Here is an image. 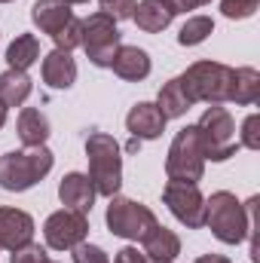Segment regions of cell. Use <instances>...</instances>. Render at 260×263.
I'll return each instance as SVG.
<instances>
[{
    "mask_svg": "<svg viewBox=\"0 0 260 263\" xmlns=\"http://www.w3.org/2000/svg\"><path fill=\"white\" fill-rule=\"evenodd\" d=\"M254 205H257V196L248 202H239L236 193L217 190V193H211V199H205V227L211 230V236L217 242L239 245L251 236Z\"/></svg>",
    "mask_w": 260,
    "mask_h": 263,
    "instance_id": "6da1fadb",
    "label": "cell"
},
{
    "mask_svg": "<svg viewBox=\"0 0 260 263\" xmlns=\"http://www.w3.org/2000/svg\"><path fill=\"white\" fill-rule=\"evenodd\" d=\"M86 159H89V181L95 187V196H117L123 187V150L117 138L107 132H89Z\"/></svg>",
    "mask_w": 260,
    "mask_h": 263,
    "instance_id": "7a4b0ae2",
    "label": "cell"
},
{
    "mask_svg": "<svg viewBox=\"0 0 260 263\" xmlns=\"http://www.w3.org/2000/svg\"><path fill=\"white\" fill-rule=\"evenodd\" d=\"M55 165V153L43 147H28V150H9L0 156V187L6 193H25L34 184H40Z\"/></svg>",
    "mask_w": 260,
    "mask_h": 263,
    "instance_id": "3957f363",
    "label": "cell"
},
{
    "mask_svg": "<svg viewBox=\"0 0 260 263\" xmlns=\"http://www.w3.org/2000/svg\"><path fill=\"white\" fill-rule=\"evenodd\" d=\"M184 95L190 98V104H224L230 101V89H233V67L220 65V62H193L181 77Z\"/></svg>",
    "mask_w": 260,
    "mask_h": 263,
    "instance_id": "277c9868",
    "label": "cell"
},
{
    "mask_svg": "<svg viewBox=\"0 0 260 263\" xmlns=\"http://www.w3.org/2000/svg\"><path fill=\"white\" fill-rule=\"evenodd\" d=\"M196 132H199V144H202V156L205 159L224 162V159L236 156V150H239L236 123H233V114L227 107H220V104L205 107V114L196 123Z\"/></svg>",
    "mask_w": 260,
    "mask_h": 263,
    "instance_id": "5b68a950",
    "label": "cell"
},
{
    "mask_svg": "<svg viewBox=\"0 0 260 263\" xmlns=\"http://www.w3.org/2000/svg\"><path fill=\"white\" fill-rule=\"evenodd\" d=\"M83 31H80V46L86 49L89 62L95 67H110L117 49L123 46V34L117 28V18L107 12H92L86 18H80Z\"/></svg>",
    "mask_w": 260,
    "mask_h": 263,
    "instance_id": "8992f818",
    "label": "cell"
},
{
    "mask_svg": "<svg viewBox=\"0 0 260 263\" xmlns=\"http://www.w3.org/2000/svg\"><path fill=\"white\" fill-rule=\"evenodd\" d=\"M205 172V156H202V144H199V132L196 126H184L175 135L169 156H165V175L169 181H184V184H199Z\"/></svg>",
    "mask_w": 260,
    "mask_h": 263,
    "instance_id": "52a82bcc",
    "label": "cell"
},
{
    "mask_svg": "<svg viewBox=\"0 0 260 263\" xmlns=\"http://www.w3.org/2000/svg\"><path fill=\"white\" fill-rule=\"evenodd\" d=\"M107 230L120 239H132V242H141L159 220L156 214L144 205V202H135V199H126V196H110V205H107Z\"/></svg>",
    "mask_w": 260,
    "mask_h": 263,
    "instance_id": "ba28073f",
    "label": "cell"
},
{
    "mask_svg": "<svg viewBox=\"0 0 260 263\" xmlns=\"http://www.w3.org/2000/svg\"><path fill=\"white\" fill-rule=\"evenodd\" d=\"M86 236H89V214H80L70 208L49 214L43 223V239L52 251H70L80 242H86Z\"/></svg>",
    "mask_w": 260,
    "mask_h": 263,
    "instance_id": "9c48e42d",
    "label": "cell"
},
{
    "mask_svg": "<svg viewBox=\"0 0 260 263\" xmlns=\"http://www.w3.org/2000/svg\"><path fill=\"white\" fill-rule=\"evenodd\" d=\"M162 202L169 205V211H172L187 230L205 227V196H202L199 184L169 181L165 190H162Z\"/></svg>",
    "mask_w": 260,
    "mask_h": 263,
    "instance_id": "30bf717a",
    "label": "cell"
},
{
    "mask_svg": "<svg viewBox=\"0 0 260 263\" xmlns=\"http://www.w3.org/2000/svg\"><path fill=\"white\" fill-rule=\"evenodd\" d=\"M34 239V217L22 208L0 205V251H18Z\"/></svg>",
    "mask_w": 260,
    "mask_h": 263,
    "instance_id": "8fae6325",
    "label": "cell"
},
{
    "mask_svg": "<svg viewBox=\"0 0 260 263\" xmlns=\"http://www.w3.org/2000/svg\"><path fill=\"white\" fill-rule=\"evenodd\" d=\"M165 123L169 120L162 117V110L156 104H150V101H138L129 114H126V129L138 141H156V138H162Z\"/></svg>",
    "mask_w": 260,
    "mask_h": 263,
    "instance_id": "7c38bea8",
    "label": "cell"
},
{
    "mask_svg": "<svg viewBox=\"0 0 260 263\" xmlns=\"http://www.w3.org/2000/svg\"><path fill=\"white\" fill-rule=\"evenodd\" d=\"M59 199L62 205L70 211H80V214H89L92 205H95V187L89 181V175L83 172H67L59 184Z\"/></svg>",
    "mask_w": 260,
    "mask_h": 263,
    "instance_id": "4fadbf2b",
    "label": "cell"
},
{
    "mask_svg": "<svg viewBox=\"0 0 260 263\" xmlns=\"http://www.w3.org/2000/svg\"><path fill=\"white\" fill-rule=\"evenodd\" d=\"M40 73H43V83L49 89H70L77 83V62L65 49H52V52L43 55Z\"/></svg>",
    "mask_w": 260,
    "mask_h": 263,
    "instance_id": "5bb4252c",
    "label": "cell"
},
{
    "mask_svg": "<svg viewBox=\"0 0 260 263\" xmlns=\"http://www.w3.org/2000/svg\"><path fill=\"white\" fill-rule=\"evenodd\" d=\"M70 18H73V9L65 0H37L31 6V22L40 28V34H49V37H55Z\"/></svg>",
    "mask_w": 260,
    "mask_h": 263,
    "instance_id": "9a60e30c",
    "label": "cell"
},
{
    "mask_svg": "<svg viewBox=\"0 0 260 263\" xmlns=\"http://www.w3.org/2000/svg\"><path fill=\"white\" fill-rule=\"evenodd\" d=\"M110 70L120 77V80H129V83H141L147 73H150V55L141 49V46H120Z\"/></svg>",
    "mask_w": 260,
    "mask_h": 263,
    "instance_id": "2e32d148",
    "label": "cell"
},
{
    "mask_svg": "<svg viewBox=\"0 0 260 263\" xmlns=\"http://www.w3.org/2000/svg\"><path fill=\"white\" fill-rule=\"evenodd\" d=\"M141 242H144V254L153 257V260L175 263V257L181 254V239H178V233H172V230L162 227V223H156Z\"/></svg>",
    "mask_w": 260,
    "mask_h": 263,
    "instance_id": "e0dca14e",
    "label": "cell"
},
{
    "mask_svg": "<svg viewBox=\"0 0 260 263\" xmlns=\"http://www.w3.org/2000/svg\"><path fill=\"white\" fill-rule=\"evenodd\" d=\"M172 12H169V6L162 3V0H141V3H135V12H132V22L141 28V31H147V34H159V31H165L169 25H172Z\"/></svg>",
    "mask_w": 260,
    "mask_h": 263,
    "instance_id": "ac0fdd59",
    "label": "cell"
},
{
    "mask_svg": "<svg viewBox=\"0 0 260 263\" xmlns=\"http://www.w3.org/2000/svg\"><path fill=\"white\" fill-rule=\"evenodd\" d=\"M15 132L22 138L25 147H43L49 141V120L46 114H40L37 107H25L18 114V123H15Z\"/></svg>",
    "mask_w": 260,
    "mask_h": 263,
    "instance_id": "d6986e66",
    "label": "cell"
},
{
    "mask_svg": "<svg viewBox=\"0 0 260 263\" xmlns=\"http://www.w3.org/2000/svg\"><path fill=\"white\" fill-rule=\"evenodd\" d=\"M31 92H34V83H31L28 70H12V67H6V70L0 73V101H3L6 107H22Z\"/></svg>",
    "mask_w": 260,
    "mask_h": 263,
    "instance_id": "ffe728a7",
    "label": "cell"
},
{
    "mask_svg": "<svg viewBox=\"0 0 260 263\" xmlns=\"http://www.w3.org/2000/svg\"><path fill=\"white\" fill-rule=\"evenodd\" d=\"M260 98V73L254 67H233V89L230 101L233 104H254Z\"/></svg>",
    "mask_w": 260,
    "mask_h": 263,
    "instance_id": "44dd1931",
    "label": "cell"
},
{
    "mask_svg": "<svg viewBox=\"0 0 260 263\" xmlns=\"http://www.w3.org/2000/svg\"><path fill=\"white\" fill-rule=\"evenodd\" d=\"M156 107L162 110V117L165 120H178V117H184L193 104H190V98L184 95V86H181V80L175 77V80H169L162 89H159V98H156Z\"/></svg>",
    "mask_w": 260,
    "mask_h": 263,
    "instance_id": "7402d4cb",
    "label": "cell"
},
{
    "mask_svg": "<svg viewBox=\"0 0 260 263\" xmlns=\"http://www.w3.org/2000/svg\"><path fill=\"white\" fill-rule=\"evenodd\" d=\"M37 62H40V43H37V37L34 34H18L9 43V49H6V65L12 67V70H28Z\"/></svg>",
    "mask_w": 260,
    "mask_h": 263,
    "instance_id": "603a6c76",
    "label": "cell"
},
{
    "mask_svg": "<svg viewBox=\"0 0 260 263\" xmlns=\"http://www.w3.org/2000/svg\"><path fill=\"white\" fill-rule=\"evenodd\" d=\"M211 31H214V18H208V15H190L184 22V28L178 31V43L181 46H199V43L208 40Z\"/></svg>",
    "mask_w": 260,
    "mask_h": 263,
    "instance_id": "cb8c5ba5",
    "label": "cell"
},
{
    "mask_svg": "<svg viewBox=\"0 0 260 263\" xmlns=\"http://www.w3.org/2000/svg\"><path fill=\"white\" fill-rule=\"evenodd\" d=\"M80 31H83V25H80V18L73 15L65 28H62V31L52 37V40H55V49H65V52L77 49V46H80Z\"/></svg>",
    "mask_w": 260,
    "mask_h": 263,
    "instance_id": "d4e9b609",
    "label": "cell"
},
{
    "mask_svg": "<svg viewBox=\"0 0 260 263\" xmlns=\"http://www.w3.org/2000/svg\"><path fill=\"white\" fill-rule=\"evenodd\" d=\"M260 0H220V12L227 18H251L257 12Z\"/></svg>",
    "mask_w": 260,
    "mask_h": 263,
    "instance_id": "484cf974",
    "label": "cell"
},
{
    "mask_svg": "<svg viewBox=\"0 0 260 263\" xmlns=\"http://www.w3.org/2000/svg\"><path fill=\"white\" fill-rule=\"evenodd\" d=\"M239 147L260 150V117H257V114H248V117H245V123H242V138H239Z\"/></svg>",
    "mask_w": 260,
    "mask_h": 263,
    "instance_id": "4316f807",
    "label": "cell"
},
{
    "mask_svg": "<svg viewBox=\"0 0 260 263\" xmlns=\"http://www.w3.org/2000/svg\"><path fill=\"white\" fill-rule=\"evenodd\" d=\"M9 263H59L52 260L49 254H46V248H40V245H25V248H18V251H12V260Z\"/></svg>",
    "mask_w": 260,
    "mask_h": 263,
    "instance_id": "83f0119b",
    "label": "cell"
},
{
    "mask_svg": "<svg viewBox=\"0 0 260 263\" xmlns=\"http://www.w3.org/2000/svg\"><path fill=\"white\" fill-rule=\"evenodd\" d=\"M70 251H73V263H110V257L104 254V248L89 245V242H80V245L70 248Z\"/></svg>",
    "mask_w": 260,
    "mask_h": 263,
    "instance_id": "f1b7e54d",
    "label": "cell"
},
{
    "mask_svg": "<svg viewBox=\"0 0 260 263\" xmlns=\"http://www.w3.org/2000/svg\"><path fill=\"white\" fill-rule=\"evenodd\" d=\"M98 3H101V12H107V15H114L117 22H123V18H132L138 0H98Z\"/></svg>",
    "mask_w": 260,
    "mask_h": 263,
    "instance_id": "f546056e",
    "label": "cell"
},
{
    "mask_svg": "<svg viewBox=\"0 0 260 263\" xmlns=\"http://www.w3.org/2000/svg\"><path fill=\"white\" fill-rule=\"evenodd\" d=\"M114 263H162V260H153V257H147L138 248H123V251H117Z\"/></svg>",
    "mask_w": 260,
    "mask_h": 263,
    "instance_id": "4dcf8cb0",
    "label": "cell"
},
{
    "mask_svg": "<svg viewBox=\"0 0 260 263\" xmlns=\"http://www.w3.org/2000/svg\"><path fill=\"white\" fill-rule=\"evenodd\" d=\"M162 3L169 6V12H172V15H178V12L199 9V6H205V3H211V0H162Z\"/></svg>",
    "mask_w": 260,
    "mask_h": 263,
    "instance_id": "1f68e13d",
    "label": "cell"
},
{
    "mask_svg": "<svg viewBox=\"0 0 260 263\" xmlns=\"http://www.w3.org/2000/svg\"><path fill=\"white\" fill-rule=\"evenodd\" d=\"M193 263H230V257H224V254H202Z\"/></svg>",
    "mask_w": 260,
    "mask_h": 263,
    "instance_id": "d6a6232c",
    "label": "cell"
},
{
    "mask_svg": "<svg viewBox=\"0 0 260 263\" xmlns=\"http://www.w3.org/2000/svg\"><path fill=\"white\" fill-rule=\"evenodd\" d=\"M6 114H9V107H6V104H3V101H0V129H3V126H6Z\"/></svg>",
    "mask_w": 260,
    "mask_h": 263,
    "instance_id": "836d02e7",
    "label": "cell"
},
{
    "mask_svg": "<svg viewBox=\"0 0 260 263\" xmlns=\"http://www.w3.org/2000/svg\"><path fill=\"white\" fill-rule=\"evenodd\" d=\"M67 6H73V3H89V0H65Z\"/></svg>",
    "mask_w": 260,
    "mask_h": 263,
    "instance_id": "e575fe53",
    "label": "cell"
},
{
    "mask_svg": "<svg viewBox=\"0 0 260 263\" xmlns=\"http://www.w3.org/2000/svg\"><path fill=\"white\" fill-rule=\"evenodd\" d=\"M0 3H12V0H0Z\"/></svg>",
    "mask_w": 260,
    "mask_h": 263,
    "instance_id": "d590c367",
    "label": "cell"
}]
</instances>
